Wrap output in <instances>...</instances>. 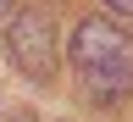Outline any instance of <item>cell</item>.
<instances>
[{
	"instance_id": "1",
	"label": "cell",
	"mask_w": 133,
	"mask_h": 122,
	"mask_svg": "<svg viewBox=\"0 0 133 122\" xmlns=\"http://www.w3.org/2000/svg\"><path fill=\"white\" fill-rule=\"evenodd\" d=\"M72 72L94 100H122L133 89V39L105 17H83L72 28Z\"/></svg>"
},
{
	"instance_id": "2",
	"label": "cell",
	"mask_w": 133,
	"mask_h": 122,
	"mask_svg": "<svg viewBox=\"0 0 133 122\" xmlns=\"http://www.w3.org/2000/svg\"><path fill=\"white\" fill-rule=\"evenodd\" d=\"M6 56L11 67L22 72L28 83H50L61 67V44H56V22H50V11H17L11 17V33H6Z\"/></svg>"
},
{
	"instance_id": "3",
	"label": "cell",
	"mask_w": 133,
	"mask_h": 122,
	"mask_svg": "<svg viewBox=\"0 0 133 122\" xmlns=\"http://www.w3.org/2000/svg\"><path fill=\"white\" fill-rule=\"evenodd\" d=\"M105 6H111L116 17H133V0H105Z\"/></svg>"
},
{
	"instance_id": "4",
	"label": "cell",
	"mask_w": 133,
	"mask_h": 122,
	"mask_svg": "<svg viewBox=\"0 0 133 122\" xmlns=\"http://www.w3.org/2000/svg\"><path fill=\"white\" fill-rule=\"evenodd\" d=\"M0 17H6V0H0Z\"/></svg>"
}]
</instances>
